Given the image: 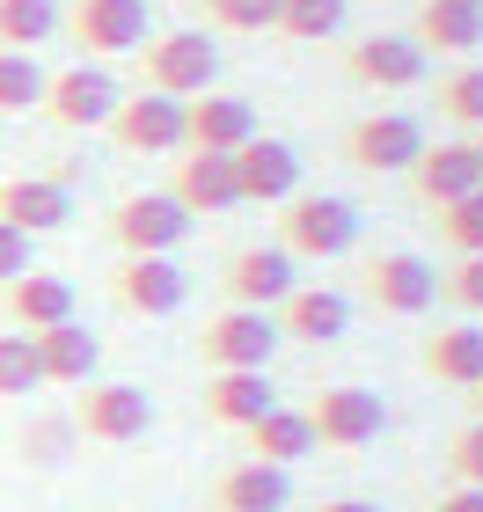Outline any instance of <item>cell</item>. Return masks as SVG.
Segmentation results:
<instances>
[{
    "mask_svg": "<svg viewBox=\"0 0 483 512\" xmlns=\"http://www.w3.org/2000/svg\"><path fill=\"white\" fill-rule=\"evenodd\" d=\"M410 37H418L425 52H476L483 44V8L476 0H425Z\"/></svg>",
    "mask_w": 483,
    "mask_h": 512,
    "instance_id": "cell-26",
    "label": "cell"
},
{
    "mask_svg": "<svg viewBox=\"0 0 483 512\" xmlns=\"http://www.w3.org/2000/svg\"><path fill=\"white\" fill-rule=\"evenodd\" d=\"M359 242V205L352 198H286L279 205V249L286 256H315V264H330V256H344Z\"/></svg>",
    "mask_w": 483,
    "mask_h": 512,
    "instance_id": "cell-2",
    "label": "cell"
},
{
    "mask_svg": "<svg viewBox=\"0 0 483 512\" xmlns=\"http://www.w3.org/2000/svg\"><path fill=\"white\" fill-rule=\"evenodd\" d=\"M476 8H483V0H476Z\"/></svg>",
    "mask_w": 483,
    "mask_h": 512,
    "instance_id": "cell-42",
    "label": "cell"
},
{
    "mask_svg": "<svg viewBox=\"0 0 483 512\" xmlns=\"http://www.w3.org/2000/svg\"><path fill=\"white\" fill-rule=\"evenodd\" d=\"M432 512H483V491H469V483H454L447 498H432Z\"/></svg>",
    "mask_w": 483,
    "mask_h": 512,
    "instance_id": "cell-38",
    "label": "cell"
},
{
    "mask_svg": "<svg viewBox=\"0 0 483 512\" xmlns=\"http://www.w3.org/2000/svg\"><path fill=\"white\" fill-rule=\"evenodd\" d=\"M44 388V366H37V344L30 337H0V403H15V395H37Z\"/></svg>",
    "mask_w": 483,
    "mask_h": 512,
    "instance_id": "cell-31",
    "label": "cell"
},
{
    "mask_svg": "<svg viewBox=\"0 0 483 512\" xmlns=\"http://www.w3.org/2000/svg\"><path fill=\"white\" fill-rule=\"evenodd\" d=\"M315 512H381V505H366V498H322Z\"/></svg>",
    "mask_w": 483,
    "mask_h": 512,
    "instance_id": "cell-39",
    "label": "cell"
},
{
    "mask_svg": "<svg viewBox=\"0 0 483 512\" xmlns=\"http://www.w3.org/2000/svg\"><path fill=\"white\" fill-rule=\"evenodd\" d=\"M169 198H176L191 220H205V213H235V205H242L235 154H198V147H183V161H169Z\"/></svg>",
    "mask_w": 483,
    "mask_h": 512,
    "instance_id": "cell-12",
    "label": "cell"
},
{
    "mask_svg": "<svg viewBox=\"0 0 483 512\" xmlns=\"http://www.w3.org/2000/svg\"><path fill=\"white\" fill-rule=\"evenodd\" d=\"M440 293L454 300V308L483 315V256H462V264H454V271H440Z\"/></svg>",
    "mask_w": 483,
    "mask_h": 512,
    "instance_id": "cell-36",
    "label": "cell"
},
{
    "mask_svg": "<svg viewBox=\"0 0 483 512\" xmlns=\"http://www.w3.org/2000/svg\"><path fill=\"white\" fill-rule=\"evenodd\" d=\"M271 322H279L286 344H337L344 330H352V300H344L337 286H293Z\"/></svg>",
    "mask_w": 483,
    "mask_h": 512,
    "instance_id": "cell-19",
    "label": "cell"
},
{
    "mask_svg": "<svg viewBox=\"0 0 483 512\" xmlns=\"http://www.w3.org/2000/svg\"><path fill=\"white\" fill-rule=\"evenodd\" d=\"M440 235H447L454 256H483V191H469V198L447 205V213H440Z\"/></svg>",
    "mask_w": 483,
    "mask_h": 512,
    "instance_id": "cell-33",
    "label": "cell"
},
{
    "mask_svg": "<svg viewBox=\"0 0 483 512\" xmlns=\"http://www.w3.org/2000/svg\"><path fill=\"white\" fill-rule=\"evenodd\" d=\"M0 220L8 227H22V235H59L66 220H74V191L66 183H52V176H8L0 183Z\"/></svg>",
    "mask_w": 483,
    "mask_h": 512,
    "instance_id": "cell-20",
    "label": "cell"
},
{
    "mask_svg": "<svg viewBox=\"0 0 483 512\" xmlns=\"http://www.w3.org/2000/svg\"><path fill=\"white\" fill-rule=\"evenodd\" d=\"M213 505L220 512H286L293 505V469H279V461H235L213 483Z\"/></svg>",
    "mask_w": 483,
    "mask_h": 512,
    "instance_id": "cell-21",
    "label": "cell"
},
{
    "mask_svg": "<svg viewBox=\"0 0 483 512\" xmlns=\"http://www.w3.org/2000/svg\"><path fill=\"white\" fill-rule=\"evenodd\" d=\"M22 271H37V264H30V235H22V227H8V220H0V286H15Z\"/></svg>",
    "mask_w": 483,
    "mask_h": 512,
    "instance_id": "cell-37",
    "label": "cell"
},
{
    "mask_svg": "<svg viewBox=\"0 0 483 512\" xmlns=\"http://www.w3.org/2000/svg\"><path fill=\"white\" fill-rule=\"evenodd\" d=\"M447 476L469 483V491H483V417H469V425L447 439Z\"/></svg>",
    "mask_w": 483,
    "mask_h": 512,
    "instance_id": "cell-35",
    "label": "cell"
},
{
    "mask_svg": "<svg viewBox=\"0 0 483 512\" xmlns=\"http://www.w3.org/2000/svg\"><path fill=\"white\" fill-rule=\"evenodd\" d=\"M227 308H264V315H279V300L301 286V271H293V256L279 242H264V249H235L227 256Z\"/></svg>",
    "mask_w": 483,
    "mask_h": 512,
    "instance_id": "cell-11",
    "label": "cell"
},
{
    "mask_svg": "<svg viewBox=\"0 0 483 512\" xmlns=\"http://www.w3.org/2000/svg\"><path fill=\"white\" fill-rule=\"evenodd\" d=\"M198 403H205V417H213V425L249 432L264 410H279V388H271V374H205Z\"/></svg>",
    "mask_w": 483,
    "mask_h": 512,
    "instance_id": "cell-24",
    "label": "cell"
},
{
    "mask_svg": "<svg viewBox=\"0 0 483 512\" xmlns=\"http://www.w3.org/2000/svg\"><path fill=\"white\" fill-rule=\"evenodd\" d=\"M183 235H191V213H183L169 191H132V198H118V213H110V242L125 256H176Z\"/></svg>",
    "mask_w": 483,
    "mask_h": 512,
    "instance_id": "cell-7",
    "label": "cell"
},
{
    "mask_svg": "<svg viewBox=\"0 0 483 512\" xmlns=\"http://www.w3.org/2000/svg\"><path fill=\"white\" fill-rule=\"evenodd\" d=\"M154 37V15H147V0H81L74 8V44L88 59H125V52H140V44Z\"/></svg>",
    "mask_w": 483,
    "mask_h": 512,
    "instance_id": "cell-8",
    "label": "cell"
},
{
    "mask_svg": "<svg viewBox=\"0 0 483 512\" xmlns=\"http://www.w3.org/2000/svg\"><path fill=\"white\" fill-rule=\"evenodd\" d=\"M44 66L30 52H0V118H22V110H44Z\"/></svg>",
    "mask_w": 483,
    "mask_h": 512,
    "instance_id": "cell-29",
    "label": "cell"
},
{
    "mask_svg": "<svg viewBox=\"0 0 483 512\" xmlns=\"http://www.w3.org/2000/svg\"><path fill=\"white\" fill-rule=\"evenodd\" d=\"M469 410H476V417H483V381H476V388H469Z\"/></svg>",
    "mask_w": 483,
    "mask_h": 512,
    "instance_id": "cell-41",
    "label": "cell"
},
{
    "mask_svg": "<svg viewBox=\"0 0 483 512\" xmlns=\"http://www.w3.org/2000/svg\"><path fill=\"white\" fill-rule=\"evenodd\" d=\"M279 344L286 337H279V322L264 308H220L198 330V359H205V374H264Z\"/></svg>",
    "mask_w": 483,
    "mask_h": 512,
    "instance_id": "cell-1",
    "label": "cell"
},
{
    "mask_svg": "<svg viewBox=\"0 0 483 512\" xmlns=\"http://www.w3.org/2000/svg\"><path fill=\"white\" fill-rule=\"evenodd\" d=\"M59 30V0H0V52H37Z\"/></svg>",
    "mask_w": 483,
    "mask_h": 512,
    "instance_id": "cell-28",
    "label": "cell"
},
{
    "mask_svg": "<svg viewBox=\"0 0 483 512\" xmlns=\"http://www.w3.org/2000/svg\"><path fill=\"white\" fill-rule=\"evenodd\" d=\"M140 52H147V88H161V96H176V103L205 96V88H213V74H220V52H213V37H205V30L147 37Z\"/></svg>",
    "mask_w": 483,
    "mask_h": 512,
    "instance_id": "cell-6",
    "label": "cell"
},
{
    "mask_svg": "<svg viewBox=\"0 0 483 512\" xmlns=\"http://www.w3.org/2000/svg\"><path fill=\"white\" fill-rule=\"evenodd\" d=\"M469 154H476V176H483V132H476V139H469Z\"/></svg>",
    "mask_w": 483,
    "mask_h": 512,
    "instance_id": "cell-40",
    "label": "cell"
},
{
    "mask_svg": "<svg viewBox=\"0 0 483 512\" xmlns=\"http://www.w3.org/2000/svg\"><path fill=\"white\" fill-rule=\"evenodd\" d=\"M440 110H447L454 125L483 132V66H462V74H447V81H440Z\"/></svg>",
    "mask_w": 483,
    "mask_h": 512,
    "instance_id": "cell-32",
    "label": "cell"
},
{
    "mask_svg": "<svg viewBox=\"0 0 483 512\" xmlns=\"http://www.w3.org/2000/svg\"><path fill=\"white\" fill-rule=\"evenodd\" d=\"M0 315L15 322L22 337H44L59 322H74V286L59 271H22L15 286H0Z\"/></svg>",
    "mask_w": 483,
    "mask_h": 512,
    "instance_id": "cell-18",
    "label": "cell"
},
{
    "mask_svg": "<svg viewBox=\"0 0 483 512\" xmlns=\"http://www.w3.org/2000/svg\"><path fill=\"white\" fill-rule=\"evenodd\" d=\"M301 454H315V425L308 410H264L257 425H249V461H279V469H293Z\"/></svg>",
    "mask_w": 483,
    "mask_h": 512,
    "instance_id": "cell-27",
    "label": "cell"
},
{
    "mask_svg": "<svg viewBox=\"0 0 483 512\" xmlns=\"http://www.w3.org/2000/svg\"><path fill=\"white\" fill-rule=\"evenodd\" d=\"M410 191H418V205H432V213H447L454 198L483 191L469 139H462V147H425V154H418V169H410Z\"/></svg>",
    "mask_w": 483,
    "mask_h": 512,
    "instance_id": "cell-23",
    "label": "cell"
},
{
    "mask_svg": "<svg viewBox=\"0 0 483 512\" xmlns=\"http://www.w3.org/2000/svg\"><path fill=\"white\" fill-rule=\"evenodd\" d=\"M366 300H374L381 315H425L432 300H440V271H432L425 256H410V249H388V256H374V271H366Z\"/></svg>",
    "mask_w": 483,
    "mask_h": 512,
    "instance_id": "cell-15",
    "label": "cell"
},
{
    "mask_svg": "<svg viewBox=\"0 0 483 512\" xmlns=\"http://www.w3.org/2000/svg\"><path fill=\"white\" fill-rule=\"evenodd\" d=\"M37 344V366H44V388H88L103 366V344L81 330V322H59V330L30 337Z\"/></svg>",
    "mask_w": 483,
    "mask_h": 512,
    "instance_id": "cell-25",
    "label": "cell"
},
{
    "mask_svg": "<svg viewBox=\"0 0 483 512\" xmlns=\"http://www.w3.org/2000/svg\"><path fill=\"white\" fill-rule=\"evenodd\" d=\"M110 139H118L125 154H183V103L161 96V88H140V96L118 103Z\"/></svg>",
    "mask_w": 483,
    "mask_h": 512,
    "instance_id": "cell-14",
    "label": "cell"
},
{
    "mask_svg": "<svg viewBox=\"0 0 483 512\" xmlns=\"http://www.w3.org/2000/svg\"><path fill=\"white\" fill-rule=\"evenodd\" d=\"M425 66H432V52L418 37H359L352 52H344V74L359 88H418Z\"/></svg>",
    "mask_w": 483,
    "mask_h": 512,
    "instance_id": "cell-17",
    "label": "cell"
},
{
    "mask_svg": "<svg viewBox=\"0 0 483 512\" xmlns=\"http://www.w3.org/2000/svg\"><path fill=\"white\" fill-rule=\"evenodd\" d=\"M118 103H125V88L118 74H110L103 59H81V66H66V74L44 81V118L66 125V132H96L118 118Z\"/></svg>",
    "mask_w": 483,
    "mask_h": 512,
    "instance_id": "cell-4",
    "label": "cell"
},
{
    "mask_svg": "<svg viewBox=\"0 0 483 512\" xmlns=\"http://www.w3.org/2000/svg\"><path fill=\"white\" fill-rule=\"evenodd\" d=\"M235 183H242V205H286V198H301V154L286 139L257 132L235 154Z\"/></svg>",
    "mask_w": 483,
    "mask_h": 512,
    "instance_id": "cell-16",
    "label": "cell"
},
{
    "mask_svg": "<svg viewBox=\"0 0 483 512\" xmlns=\"http://www.w3.org/2000/svg\"><path fill=\"white\" fill-rule=\"evenodd\" d=\"M344 8H352V0H279V37L322 44V37L344 30Z\"/></svg>",
    "mask_w": 483,
    "mask_h": 512,
    "instance_id": "cell-30",
    "label": "cell"
},
{
    "mask_svg": "<svg viewBox=\"0 0 483 512\" xmlns=\"http://www.w3.org/2000/svg\"><path fill=\"white\" fill-rule=\"evenodd\" d=\"M249 139H257V103L220 96V88H205V96L183 103V147H198V154H242Z\"/></svg>",
    "mask_w": 483,
    "mask_h": 512,
    "instance_id": "cell-13",
    "label": "cell"
},
{
    "mask_svg": "<svg viewBox=\"0 0 483 512\" xmlns=\"http://www.w3.org/2000/svg\"><path fill=\"white\" fill-rule=\"evenodd\" d=\"M213 30H279V0H205Z\"/></svg>",
    "mask_w": 483,
    "mask_h": 512,
    "instance_id": "cell-34",
    "label": "cell"
},
{
    "mask_svg": "<svg viewBox=\"0 0 483 512\" xmlns=\"http://www.w3.org/2000/svg\"><path fill=\"white\" fill-rule=\"evenodd\" d=\"M110 293H118L125 315L140 322H161L183 308V293H191V278L176 271V256H125L118 271H110Z\"/></svg>",
    "mask_w": 483,
    "mask_h": 512,
    "instance_id": "cell-10",
    "label": "cell"
},
{
    "mask_svg": "<svg viewBox=\"0 0 483 512\" xmlns=\"http://www.w3.org/2000/svg\"><path fill=\"white\" fill-rule=\"evenodd\" d=\"M74 432L96 439V447H140L154 432V395L132 388V381H88L81 410H74Z\"/></svg>",
    "mask_w": 483,
    "mask_h": 512,
    "instance_id": "cell-3",
    "label": "cell"
},
{
    "mask_svg": "<svg viewBox=\"0 0 483 512\" xmlns=\"http://www.w3.org/2000/svg\"><path fill=\"white\" fill-rule=\"evenodd\" d=\"M308 425H315V447H330V454H359V447H374V439H381L388 403H381L374 388L337 381V388H315Z\"/></svg>",
    "mask_w": 483,
    "mask_h": 512,
    "instance_id": "cell-5",
    "label": "cell"
},
{
    "mask_svg": "<svg viewBox=\"0 0 483 512\" xmlns=\"http://www.w3.org/2000/svg\"><path fill=\"white\" fill-rule=\"evenodd\" d=\"M418 366H425L440 388H462V395H469V388L483 381V330H476V322H447V330H432V337L418 344Z\"/></svg>",
    "mask_w": 483,
    "mask_h": 512,
    "instance_id": "cell-22",
    "label": "cell"
},
{
    "mask_svg": "<svg viewBox=\"0 0 483 512\" xmlns=\"http://www.w3.org/2000/svg\"><path fill=\"white\" fill-rule=\"evenodd\" d=\"M352 161L366 176H403V169H418V154H425V125L410 118V110H374V118H359L352 125Z\"/></svg>",
    "mask_w": 483,
    "mask_h": 512,
    "instance_id": "cell-9",
    "label": "cell"
}]
</instances>
